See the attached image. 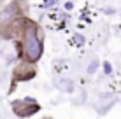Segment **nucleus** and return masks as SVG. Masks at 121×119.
Listing matches in <instances>:
<instances>
[{
    "mask_svg": "<svg viewBox=\"0 0 121 119\" xmlns=\"http://www.w3.org/2000/svg\"><path fill=\"white\" fill-rule=\"evenodd\" d=\"M12 109H14V112L18 114L19 117H28V116H32V114H35L40 107H39V103H37L35 100L25 98V100L14 102V103H12Z\"/></svg>",
    "mask_w": 121,
    "mask_h": 119,
    "instance_id": "2",
    "label": "nucleus"
},
{
    "mask_svg": "<svg viewBox=\"0 0 121 119\" xmlns=\"http://www.w3.org/2000/svg\"><path fill=\"white\" fill-rule=\"evenodd\" d=\"M25 16L23 2L21 0H12L9 5H5L0 11V37H4L9 32V28L18 21L19 18Z\"/></svg>",
    "mask_w": 121,
    "mask_h": 119,
    "instance_id": "1",
    "label": "nucleus"
}]
</instances>
